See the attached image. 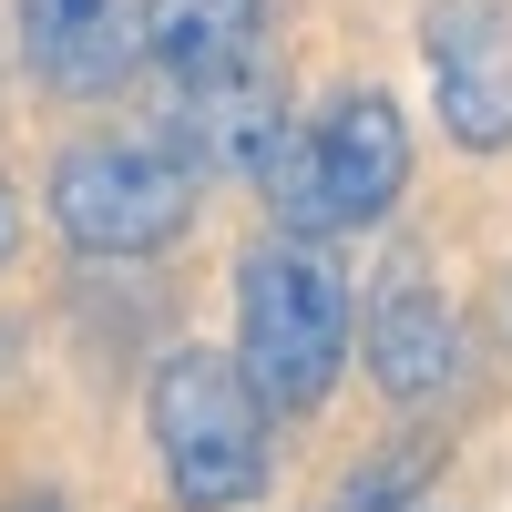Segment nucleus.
I'll return each instance as SVG.
<instances>
[{
    "instance_id": "2",
    "label": "nucleus",
    "mask_w": 512,
    "mask_h": 512,
    "mask_svg": "<svg viewBox=\"0 0 512 512\" xmlns=\"http://www.w3.org/2000/svg\"><path fill=\"white\" fill-rule=\"evenodd\" d=\"M154 461L185 512H236L267 492V400H256L246 359L175 349L154 369Z\"/></svg>"
},
{
    "instance_id": "8",
    "label": "nucleus",
    "mask_w": 512,
    "mask_h": 512,
    "mask_svg": "<svg viewBox=\"0 0 512 512\" xmlns=\"http://www.w3.org/2000/svg\"><path fill=\"white\" fill-rule=\"evenodd\" d=\"M21 11V52L41 62V82L52 93H113L123 82V62L144 52L134 41V21H123V0H11Z\"/></svg>"
},
{
    "instance_id": "11",
    "label": "nucleus",
    "mask_w": 512,
    "mask_h": 512,
    "mask_svg": "<svg viewBox=\"0 0 512 512\" xmlns=\"http://www.w3.org/2000/svg\"><path fill=\"white\" fill-rule=\"evenodd\" d=\"M11 246H21V195L0 185V267H11Z\"/></svg>"
},
{
    "instance_id": "9",
    "label": "nucleus",
    "mask_w": 512,
    "mask_h": 512,
    "mask_svg": "<svg viewBox=\"0 0 512 512\" xmlns=\"http://www.w3.org/2000/svg\"><path fill=\"white\" fill-rule=\"evenodd\" d=\"M256 31H267V0H144V11H134L144 62H164L175 82H195V72L256 52Z\"/></svg>"
},
{
    "instance_id": "3",
    "label": "nucleus",
    "mask_w": 512,
    "mask_h": 512,
    "mask_svg": "<svg viewBox=\"0 0 512 512\" xmlns=\"http://www.w3.org/2000/svg\"><path fill=\"white\" fill-rule=\"evenodd\" d=\"M277 226L287 236H359L410 185V123L390 93H338L297 144H277Z\"/></svg>"
},
{
    "instance_id": "5",
    "label": "nucleus",
    "mask_w": 512,
    "mask_h": 512,
    "mask_svg": "<svg viewBox=\"0 0 512 512\" xmlns=\"http://www.w3.org/2000/svg\"><path fill=\"white\" fill-rule=\"evenodd\" d=\"M185 175H267L277 144H287V82H277V52H236L216 72L175 82V123H164Z\"/></svg>"
},
{
    "instance_id": "10",
    "label": "nucleus",
    "mask_w": 512,
    "mask_h": 512,
    "mask_svg": "<svg viewBox=\"0 0 512 512\" xmlns=\"http://www.w3.org/2000/svg\"><path fill=\"white\" fill-rule=\"evenodd\" d=\"M400 492H410V461H379V472H359L349 492H328L318 512H410Z\"/></svg>"
},
{
    "instance_id": "1",
    "label": "nucleus",
    "mask_w": 512,
    "mask_h": 512,
    "mask_svg": "<svg viewBox=\"0 0 512 512\" xmlns=\"http://www.w3.org/2000/svg\"><path fill=\"white\" fill-rule=\"evenodd\" d=\"M236 359L267 410H318L349 359V287L328 277L318 236H267L236 256Z\"/></svg>"
},
{
    "instance_id": "4",
    "label": "nucleus",
    "mask_w": 512,
    "mask_h": 512,
    "mask_svg": "<svg viewBox=\"0 0 512 512\" xmlns=\"http://www.w3.org/2000/svg\"><path fill=\"white\" fill-rule=\"evenodd\" d=\"M52 216L82 256H154L195 216V175L175 144H72L52 164Z\"/></svg>"
},
{
    "instance_id": "6",
    "label": "nucleus",
    "mask_w": 512,
    "mask_h": 512,
    "mask_svg": "<svg viewBox=\"0 0 512 512\" xmlns=\"http://www.w3.org/2000/svg\"><path fill=\"white\" fill-rule=\"evenodd\" d=\"M420 62H431L441 134L472 154H502L512 144V0H431Z\"/></svg>"
},
{
    "instance_id": "7",
    "label": "nucleus",
    "mask_w": 512,
    "mask_h": 512,
    "mask_svg": "<svg viewBox=\"0 0 512 512\" xmlns=\"http://www.w3.org/2000/svg\"><path fill=\"white\" fill-rule=\"evenodd\" d=\"M369 379L390 400H431L451 379V297L431 287V256H390L369 287Z\"/></svg>"
}]
</instances>
